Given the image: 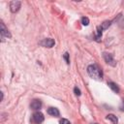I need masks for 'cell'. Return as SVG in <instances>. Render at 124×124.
I'll return each instance as SVG.
<instances>
[{
	"label": "cell",
	"mask_w": 124,
	"mask_h": 124,
	"mask_svg": "<svg viewBox=\"0 0 124 124\" xmlns=\"http://www.w3.org/2000/svg\"><path fill=\"white\" fill-rule=\"evenodd\" d=\"M87 73L88 75L94 78V79H102L103 78V73L102 70L96 65V64H91L87 67Z\"/></svg>",
	"instance_id": "6da1fadb"
},
{
	"label": "cell",
	"mask_w": 124,
	"mask_h": 124,
	"mask_svg": "<svg viewBox=\"0 0 124 124\" xmlns=\"http://www.w3.org/2000/svg\"><path fill=\"white\" fill-rule=\"evenodd\" d=\"M0 26H1V29H0V34H1V41H2V42H4V41H5V39L11 38V37H12V35L10 34L9 30L6 28V26H5V24H4L3 22H1V23H0Z\"/></svg>",
	"instance_id": "7a4b0ae2"
},
{
	"label": "cell",
	"mask_w": 124,
	"mask_h": 124,
	"mask_svg": "<svg viewBox=\"0 0 124 124\" xmlns=\"http://www.w3.org/2000/svg\"><path fill=\"white\" fill-rule=\"evenodd\" d=\"M103 57H104L105 61H106L108 65H110V66H112V67H114V66L116 65V62H115V60H114V58H113V55H112L111 53L104 52V53H103Z\"/></svg>",
	"instance_id": "3957f363"
},
{
	"label": "cell",
	"mask_w": 124,
	"mask_h": 124,
	"mask_svg": "<svg viewBox=\"0 0 124 124\" xmlns=\"http://www.w3.org/2000/svg\"><path fill=\"white\" fill-rule=\"evenodd\" d=\"M32 119L33 121L36 123V124H40L44 121L45 117H44V114L41 112V111H36L33 113V116H32Z\"/></svg>",
	"instance_id": "277c9868"
},
{
	"label": "cell",
	"mask_w": 124,
	"mask_h": 124,
	"mask_svg": "<svg viewBox=\"0 0 124 124\" xmlns=\"http://www.w3.org/2000/svg\"><path fill=\"white\" fill-rule=\"evenodd\" d=\"M54 44H55L54 40H53V39H50V38L44 39V40L40 43V45L43 46H45V47H52V46H54Z\"/></svg>",
	"instance_id": "5b68a950"
},
{
	"label": "cell",
	"mask_w": 124,
	"mask_h": 124,
	"mask_svg": "<svg viewBox=\"0 0 124 124\" xmlns=\"http://www.w3.org/2000/svg\"><path fill=\"white\" fill-rule=\"evenodd\" d=\"M20 5H21V2L20 1H12L10 3V10L12 13H16L19 10L20 8Z\"/></svg>",
	"instance_id": "8992f818"
},
{
	"label": "cell",
	"mask_w": 124,
	"mask_h": 124,
	"mask_svg": "<svg viewBox=\"0 0 124 124\" xmlns=\"http://www.w3.org/2000/svg\"><path fill=\"white\" fill-rule=\"evenodd\" d=\"M30 108L34 110H38L42 108V102L40 100H33L30 104Z\"/></svg>",
	"instance_id": "52a82bcc"
},
{
	"label": "cell",
	"mask_w": 124,
	"mask_h": 124,
	"mask_svg": "<svg viewBox=\"0 0 124 124\" xmlns=\"http://www.w3.org/2000/svg\"><path fill=\"white\" fill-rule=\"evenodd\" d=\"M47 113H48L49 115L55 116V117L59 116V114H60L58 108H47Z\"/></svg>",
	"instance_id": "ba28073f"
},
{
	"label": "cell",
	"mask_w": 124,
	"mask_h": 124,
	"mask_svg": "<svg viewBox=\"0 0 124 124\" xmlns=\"http://www.w3.org/2000/svg\"><path fill=\"white\" fill-rule=\"evenodd\" d=\"M108 87H109L113 92L119 93V87L117 86L116 83H114V82H112V81H109V82H108Z\"/></svg>",
	"instance_id": "9c48e42d"
},
{
	"label": "cell",
	"mask_w": 124,
	"mask_h": 124,
	"mask_svg": "<svg viewBox=\"0 0 124 124\" xmlns=\"http://www.w3.org/2000/svg\"><path fill=\"white\" fill-rule=\"evenodd\" d=\"M107 119H108L111 122V124H117L118 123V118L114 114H108L107 115Z\"/></svg>",
	"instance_id": "30bf717a"
},
{
	"label": "cell",
	"mask_w": 124,
	"mask_h": 124,
	"mask_svg": "<svg viewBox=\"0 0 124 124\" xmlns=\"http://www.w3.org/2000/svg\"><path fill=\"white\" fill-rule=\"evenodd\" d=\"M101 37H102V28H101V26H98L97 27V33H96V36H95L96 42H100Z\"/></svg>",
	"instance_id": "8fae6325"
},
{
	"label": "cell",
	"mask_w": 124,
	"mask_h": 124,
	"mask_svg": "<svg viewBox=\"0 0 124 124\" xmlns=\"http://www.w3.org/2000/svg\"><path fill=\"white\" fill-rule=\"evenodd\" d=\"M111 20H105L102 24H101V28H102V30H106V29H108L109 26H110V24H111Z\"/></svg>",
	"instance_id": "7c38bea8"
},
{
	"label": "cell",
	"mask_w": 124,
	"mask_h": 124,
	"mask_svg": "<svg viewBox=\"0 0 124 124\" xmlns=\"http://www.w3.org/2000/svg\"><path fill=\"white\" fill-rule=\"evenodd\" d=\"M81 23H82V25L87 26V25L89 24V18H88V17H86V16L81 17Z\"/></svg>",
	"instance_id": "4fadbf2b"
},
{
	"label": "cell",
	"mask_w": 124,
	"mask_h": 124,
	"mask_svg": "<svg viewBox=\"0 0 124 124\" xmlns=\"http://www.w3.org/2000/svg\"><path fill=\"white\" fill-rule=\"evenodd\" d=\"M63 58L65 59V61H66V63H67V64H69V63H70V60H69V53H68V52H65V53H64Z\"/></svg>",
	"instance_id": "5bb4252c"
},
{
	"label": "cell",
	"mask_w": 124,
	"mask_h": 124,
	"mask_svg": "<svg viewBox=\"0 0 124 124\" xmlns=\"http://www.w3.org/2000/svg\"><path fill=\"white\" fill-rule=\"evenodd\" d=\"M74 92H75V94H76V96H80L81 95V92H80V90H79V88H78L77 86L74 88Z\"/></svg>",
	"instance_id": "9a60e30c"
},
{
	"label": "cell",
	"mask_w": 124,
	"mask_h": 124,
	"mask_svg": "<svg viewBox=\"0 0 124 124\" xmlns=\"http://www.w3.org/2000/svg\"><path fill=\"white\" fill-rule=\"evenodd\" d=\"M59 123H60V124H71L70 121H69L68 119H66V118H62V119L59 121Z\"/></svg>",
	"instance_id": "2e32d148"
},
{
	"label": "cell",
	"mask_w": 124,
	"mask_h": 124,
	"mask_svg": "<svg viewBox=\"0 0 124 124\" xmlns=\"http://www.w3.org/2000/svg\"><path fill=\"white\" fill-rule=\"evenodd\" d=\"M120 109H121V110H124V103H123V104H122V106L120 107Z\"/></svg>",
	"instance_id": "e0dca14e"
},
{
	"label": "cell",
	"mask_w": 124,
	"mask_h": 124,
	"mask_svg": "<svg viewBox=\"0 0 124 124\" xmlns=\"http://www.w3.org/2000/svg\"><path fill=\"white\" fill-rule=\"evenodd\" d=\"M1 93V101H3V98H4V95H3V92H0Z\"/></svg>",
	"instance_id": "ac0fdd59"
},
{
	"label": "cell",
	"mask_w": 124,
	"mask_h": 124,
	"mask_svg": "<svg viewBox=\"0 0 124 124\" xmlns=\"http://www.w3.org/2000/svg\"><path fill=\"white\" fill-rule=\"evenodd\" d=\"M96 124H97V123H96Z\"/></svg>",
	"instance_id": "d6986e66"
}]
</instances>
